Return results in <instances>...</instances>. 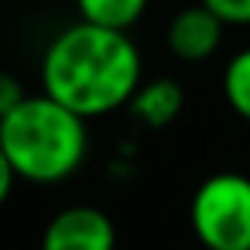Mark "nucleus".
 <instances>
[{"label": "nucleus", "mask_w": 250, "mask_h": 250, "mask_svg": "<svg viewBox=\"0 0 250 250\" xmlns=\"http://www.w3.org/2000/svg\"><path fill=\"white\" fill-rule=\"evenodd\" d=\"M225 25H250V0H200Z\"/></svg>", "instance_id": "9"}, {"label": "nucleus", "mask_w": 250, "mask_h": 250, "mask_svg": "<svg viewBox=\"0 0 250 250\" xmlns=\"http://www.w3.org/2000/svg\"><path fill=\"white\" fill-rule=\"evenodd\" d=\"M146 6L149 0H76L83 22L114 29V32H130V25L140 22Z\"/></svg>", "instance_id": "7"}, {"label": "nucleus", "mask_w": 250, "mask_h": 250, "mask_svg": "<svg viewBox=\"0 0 250 250\" xmlns=\"http://www.w3.org/2000/svg\"><path fill=\"white\" fill-rule=\"evenodd\" d=\"M143 83V57L130 32L89 22L61 29L42 57V89L83 121L130 104Z\"/></svg>", "instance_id": "1"}, {"label": "nucleus", "mask_w": 250, "mask_h": 250, "mask_svg": "<svg viewBox=\"0 0 250 250\" xmlns=\"http://www.w3.org/2000/svg\"><path fill=\"white\" fill-rule=\"evenodd\" d=\"M25 98H29V95H25L19 76H13L10 70H0V121H3L6 114H13Z\"/></svg>", "instance_id": "10"}, {"label": "nucleus", "mask_w": 250, "mask_h": 250, "mask_svg": "<svg viewBox=\"0 0 250 250\" xmlns=\"http://www.w3.org/2000/svg\"><path fill=\"white\" fill-rule=\"evenodd\" d=\"M114 222L95 206H67L44 225L38 250H114Z\"/></svg>", "instance_id": "4"}, {"label": "nucleus", "mask_w": 250, "mask_h": 250, "mask_svg": "<svg viewBox=\"0 0 250 250\" xmlns=\"http://www.w3.org/2000/svg\"><path fill=\"white\" fill-rule=\"evenodd\" d=\"M190 228L206 250H250V177L212 174L196 187Z\"/></svg>", "instance_id": "3"}, {"label": "nucleus", "mask_w": 250, "mask_h": 250, "mask_svg": "<svg viewBox=\"0 0 250 250\" xmlns=\"http://www.w3.org/2000/svg\"><path fill=\"white\" fill-rule=\"evenodd\" d=\"M19 177H16V171H13L10 165V159L3 155V149H0V206H3L6 200H10V193H13V184H16Z\"/></svg>", "instance_id": "11"}, {"label": "nucleus", "mask_w": 250, "mask_h": 250, "mask_svg": "<svg viewBox=\"0 0 250 250\" xmlns=\"http://www.w3.org/2000/svg\"><path fill=\"white\" fill-rule=\"evenodd\" d=\"M222 92H225V102L231 104L234 114L250 121V48L238 51L228 61L225 76H222Z\"/></svg>", "instance_id": "8"}, {"label": "nucleus", "mask_w": 250, "mask_h": 250, "mask_svg": "<svg viewBox=\"0 0 250 250\" xmlns=\"http://www.w3.org/2000/svg\"><path fill=\"white\" fill-rule=\"evenodd\" d=\"M89 133L85 121L54 98L29 95L0 121V149L16 177L32 184H61L83 165Z\"/></svg>", "instance_id": "2"}, {"label": "nucleus", "mask_w": 250, "mask_h": 250, "mask_svg": "<svg viewBox=\"0 0 250 250\" xmlns=\"http://www.w3.org/2000/svg\"><path fill=\"white\" fill-rule=\"evenodd\" d=\"M127 108L133 114V121L143 124L146 130H162L168 124H174V117L181 114L184 89L171 76H159L152 83H140V89L133 92Z\"/></svg>", "instance_id": "6"}, {"label": "nucleus", "mask_w": 250, "mask_h": 250, "mask_svg": "<svg viewBox=\"0 0 250 250\" xmlns=\"http://www.w3.org/2000/svg\"><path fill=\"white\" fill-rule=\"evenodd\" d=\"M222 32L225 22L215 13H209L203 3L187 6L168 22V51L184 63H200L219 51Z\"/></svg>", "instance_id": "5"}]
</instances>
